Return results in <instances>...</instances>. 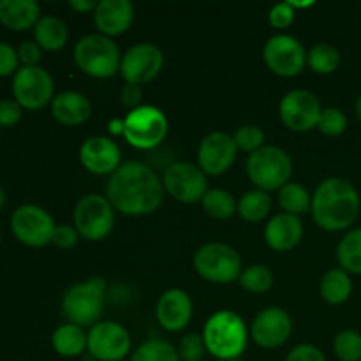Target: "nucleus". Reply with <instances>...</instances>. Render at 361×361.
Masks as SVG:
<instances>
[{
    "label": "nucleus",
    "instance_id": "36",
    "mask_svg": "<svg viewBox=\"0 0 361 361\" xmlns=\"http://www.w3.org/2000/svg\"><path fill=\"white\" fill-rule=\"evenodd\" d=\"M345 127H348V116L344 115V111H341L338 108H326L321 111L319 120H317V129L323 134L331 137L341 136Z\"/></svg>",
    "mask_w": 361,
    "mask_h": 361
},
{
    "label": "nucleus",
    "instance_id": "43",
    "mask_svg": "<svg viewBox=\"0 0 361 361\" xmlns=\"http://www.w3.org/2000/svg\"><path fill=\"white\" fill-rule=\"evenodd\" d=\"M42 56V48L35 41L21 42L18 48V59L23 63V67H35L39 66Z\"/></svg>",
    "mask_w": 361,
    "mask_h": 361
},
{
    "label": "nucleus",
    "instance_id": "44",
    "mask_svg": "<svg viewBox=\"0 0 361 361\" xmlns=\"http://www.w3.org/2000/svg\"><path fill=\"white\" fill-rule=\"evenodd\" d=\"M286 361H326L323 351L317 349L316 345L310 344H300L288 355Z\"/></svg>",
    "mask_w": 361,
    "mask_h": 361
},
{
    "label": "nucleus",
    "instance_id": "40",
    "mask_svg": "<svg viewBox=\"0 0 361 361\" xmlns=\"http://www.w3.org/2000/svg\"><path fill=\"white\" fill-rule=\"evenodd\" d=\"M23 108L14 99L0 101V129L2 127H14L21 120Z\"/></svg>",
    "mask_w": 361,
    "mask_h": 361
},
{
    "label": "nucleus",
    "instance_id": "16",
    "mask_svg": "<svg viewBox=\"0 0 361 361\" xmlns=\"http://www.w3.org/2000/svg\"><path fill=\"white\" fill-rule=\"evenodd\" d=\"M281 118L291 130L305 133L317 127L321 104L316 95L309 90H291L281 101Z\"/></svg>",
    "mask_w": 361,
    "mask_h": 361
},
{
    "label": "nucleus",
    "instance_id": "39",
    "mask_svg": "<svg viewBox=\"0 0 361 361\" xmlns=\"http://www.w3.org/2000/svg\"><path fill=\"white\" fill-rule=\"evenodd\" d=\"M20 59H18V49L7 42L0 41V78L14 76L18 73Z\"/></svg>",
    "mask_w": 361,
    "mask_h": 361
},
{
    "label": "nucleus",
    "instance_id": "48",
    "mask_svg": "<svg viewBox=\"0 0 361 361\" xmlns=\"http://www.w3.org/2000/svg\"><path fill=\"white\" fill-rule=\"evenodd\" d=\"M356 115H358V118L361 120V94L358 95V99H356Z\"/></svg>",
    "mask_w": 361,
    "mask_h": 361
},
{
    "label": "nucleus",
    "instance_id": "6",
    "mask_svg": "<svg viewBox=\"0 0 361 361\" xmlns=\"http://www.w3.org/2000/svg\"><path fill=\"white\" fill-rule=\"evenodd\" d=\"M247 175L259 190H281L293 176V161L282 148L267 145L247 159Z\"/></svg>",
    "mask_w": 361,
    "mask_h": 361
},
{
    "label": "nucleus",
    "instance_id": "14",
    "mask_svg": "<svg viewBox=\"0 0 361 361\" xmlns=\"http://www.w3.org/2000/svg\"><path fill=\"white\" fill-rule=\"evenodd\" d=\"M88 353L97 361H122L130 353V335L115 321H102L88 334Z\"/></svg>",
    "mask_w": 361,
    "mask_h": 361
},
{
    "label": "nucleus",
    "instance_id": "10",
    "mask_svg": "<svg viewBox=\"0 0 361 361\" xmlns=\"http://www.w3.org/2000/svg\"><path fill=\"white\" fill-rule=\"evenodd\" d=\"M53 83L51 74L41 66L20 67L13 76V95L14 101L23 109H41L53 101Z\"/></svg>",
    "mask_w": 361,
    "mask_h": 361
},
{
    "label": "nucleus",
    "instance_id": "26",
    "mask_svg": "<svg viewBox=\"0 0 361 361\" xmlns=\"http://www.w3.org/2000/svg\"><path fill=\"white\" fill-rule=\"evenodd\" d=\"M88 335L85 334L83 328L76 324H62L56 328L51 335V345L55 353L63 358H76L87 349Z\"/></svg>",
    "mask_w": 361,
    "mask_h": 361
},
{
    "label": "nucleus",
    "instance_id": "17",
    "mask_svg": "<svg viewBox=\"0 0 361 361\" xmlns=\"http://www.w3.org/2000/svg\"><path fill=\"white\" fill-rule=\"evenodd\" d=\"M236 148L233 136L221 133H210L203 137L197 150V166L204 175L219 176L228 171L236 161Z\"/></svg>",
    "mask_w": 361,
    "mask_h": 361
},
{
    "label": "nucleus",
    "instance_id": "41",
    "mask_svg": "<svg viewBox=\"0 0 361 361\" xmlns=\"http://www.w3.org/2000/svg\"><path fill=\"white\" fill-rule=\"evenodd\" d=\"M295 7L291 6L289 2L284 4H277V6L271 7L270 11V23L274 25L275 28H288L289 25L295 21Z\"/></svg>",
    "mask_w": 361,
    "mask_h": 361
},
{
    "label": "nucleus",
    "instance_id": "11",
    "mask_svg": "<svg viewBox=\"0 0 361 361\" xmlns=\"http://www.w3.org/2000/svg\"><path fill=\"white\" fill-rule=\"evenodd\" d=\"M55 228L51 215L37 204L18 207L11 215L13 235L27 247H44L51 243Z\"/></svg>",
    "mask_w": 361,
    "mask_h": 361
},
{
    "label": "nucleus",
    "instance_id": "28",
    "mask_svg": "<svg viewBox=\"0 0 361 361\" xmlns=\"http://www.w3.org/2000/svg\"><path fill=\"white\" fill-rule=\"evenodd\" d=\"M337 259L342 270L361 275V228L351 229L337 247Z\"/></svg>",
    "mask_w": 361,
    "mask_h": 361
},
{
    "label": "nucleus",
    "instance_id": "23",
    "mask_svg": "<svg viewBox=\"0 0 361 361\" xmlns=\"http://www.w3.org/2000/svg\"><path fill=\"white\" fill-rule=\"evenodd\" d=\"M51 115L62 126L76 127L92 115V104L80 92H62L51 101Z\"/></svg>",
    "mask_w": 361,
    "mask_h": 361
},
{
    "label": "nucleus",
    "instance_id": "8",
    "mask_svg": "<svg viewBox=\"0 0 361 361\" xmlns=\"http://www.w3.org/2000/svg\"><path fill=\"white\" fill-rule=\"evenodd\" d=\"M169 123L164 113L155 106H140L123 120V136L140 150L159 147L168 136Z\"/></svg>",
    "mask_w": 361,
    "mask_h": 361
},
{
    "label": "nucleus",
    "instance_id": "2",
    "mask_svg": "<svg viewBox=\"0 0 361 361\" xmlns=\"http://www.w3.org/2000/svg\"><path fill=\"white\" fill-rule=\"evenodd\" d=\"M361 201L356 187L349 180L326 178L317 185L312 196V215L319 228L326 231H344L360 215Z\"/></svg>",
    "mask_w": 361,
    "mask_h": 361
},
{
    "label": "nucleus",
    "instance_id": "18",
    "mask_svg": "<svg viewBox=\"0 0 361 361\" xmlns=\"http://www.w3.org/2000/svg\"><path fill=\"white\" fill-rule=\"evenodd\" d=\"M293 331V321L281 307H267L252 323V338L263 349H277L288 342Z\"/></svg>",
    "mask_w": 361,
    "mask_h": 361
},
{
    "label": "nucleus",
    "instance_id": "49",
    "mask_svg": "<svg viewBox=\"0 0 361 361\" xmlns=\"http://www.w3.org/2000/svg\"><path fill=\"white\" fill-rule=\"evenodd\" d=\"M231 361H238V360H231Z\"/></svg>",
    "mask_w": 361,
    "mask_h": 361
},
{
    "label": "nucleus",
    "instance_id": "29",
    "mask_svg": "<svg viewBox=\"0 0 361 361\" xmlns=\"http://www.w3.org/2000/svg\"><path fill=\"white\" fill-rule=\"evenodd\" d=\"M279 204L286 214L302 215L312 208V196L302 183L289 182L279 190Z\"/></svg>",
    "mask_w": 361,
    "mask_h": 361
},
{
    "label": "nucleus",
    "instance_id": "25",
    "mask_svg": "<svg viewBox=\"0 0 361 361\" xmlns=\"http://www.w3.org/2000/svg\"><path fill=\"white\" fill-rule=\"evenodd\" d=\"M34 41L46 51H59L69 41V28L60 18L41 16L34 27Z\"/></svg>",
    "mask_w": 361,
    "mask_h": 361
},
{
    "label": "nucleus",
    "instance_id": "15",
    "mask_svg": "<svg viewBox=\"0 0 361 361\" xmlns=\"http://www.w3.org/2000/svg\"><path fill=\"white\" fill-rule=\"evenodd\" d=\"M164 66V55L157 46L140 42L126 51L120 63V74L127 83L143 85L154 80Z\"/></svg>",
    "mask_w": 361,
    "mask_h": 361
},
{
    "label": "nucleus",
    "instance_id": "32",
    "mask_svg": "<svg viewBox=\"0 0 361 361\" xmlns=\"http://www.w3.org/2000/svg\"><path fill=\"white\" fill-rule=\"evenodd\" d=\"M307 63L317 74H331L341 66V53L330 42H319L312 46L307 55Z\"/></svg>",
    "mask_w": 361,
    "mask_h": 361
},
{
    "label": "nucleus",
    "instance_id": "33",
    "mask_svg": "<svg viewBox=\"0 0 361 361\" xmlns=\"http://www.w3.org/2000/svg\"><path fill=\"white\" fill-rule=\"evenodd\" d=\"M129 361H182L178 349L173 348L162 338H148L136 351Z\"/></svg>",
    "mask_w": 361,
    "mask_h": 361
},
{
    "label": "nucleus",
    "instance_id": "24",
    "mask_svg": "<svg viewBox=\"0 0 361 361\" xmlns=\"http://www.w3.org/2000/svg\"><path fill=\"white\" fill-rule=\"evenodd\" d=\"M41 20V6L35 0H0V23L14 32H25Z\"/></svg>",
    "mask_w": 361,
    "mask_h": 361
},
{
    "label": "nucleus",
    "instance_id": "4",
    "mask_svg": "<svg viewBox=\"0 0 361 361\" xmlns=\"http://www.w3.org/2000/svg\"><path fill=\"white\" fill-rule=\"evenodd\" d=\"M106 282L102 277H92L71 286L62 298V314L71 324L94 326L102 314Z\"/></svg>",
    "mask_w": 361,
    "mask_h": 361
},
{
    "label": "nucleus",
    "instance_id": "22",
    "mask_svg": "<svg viewBox=\"0 0 361 361\" xmlns=\"http://www.w3.org/2000/svg\"><path fill=\"white\" fill-rule=\"evenodd\" d=\"M303 236V226L298 215L281 212L268 221L264 228V240L268 245L279 252L295 249Z\"/></svg>",
    "mask_w": 361,
    "mask_h": 361
},
{
    "label": "nucleus",
    "instance_id": "38",
    "mask_svg": "<svg viewBox=\"0 0 361 361\" xmlns=\"http://www.w3.org/2000/svg\"><path fill=\"white\" fill-rule=\"evenodd\" d=\"M207 353V345L201 335L197 334H187L183 335L182 341L178 344V355L180 360L183 361H200L203 355Z\"/></svg>",
    "mask_w": 361,
    "mask_h": 361
},
{
    "label": "nucleus",
    "instance_id": "46",
    "mask_svg": "<svg viewBox=\"0 0 361 361\" xmlns=\"http://www.w3.org/2000/svg\"><path fill=\"white\" fill-rule=\"evenodd\" d=\"M97 4L95 0H71L69 6L78 13H94Z\"/></svg>",
    "mask_w": 361,
    "mask_h": 361
},
{
    "label": "nucleus",
    "instance_id": "45",
    "mask_svg": "<svg viewBox=\"0 0 361 361\" xmlns=\"http://www.w3.org/2000/svg\"><path fill=\"white\" fill-rule=\"evenodd\" d=\"M120 101L126 108H129L130 111L133 109H137L141 106V101H143V90H141V85L134 83H126L123 88L120 90Z\"/></svg>",
    "mask_w": 361,
    "mask_h": 361
},
{
    "label": "nucleus",
    "instance_id": "42",
    "mask_svg": "<svg viewBox=\"0 0 361 361\" xmlns=\"http://www.w3.org/2000/svg\"><path fill=\"white\" fill-rule=\"evenodd\" d=\"M78 240H80V233L76 231V228L67 224H60L55 228L51 242L55 243L59 249H73L78 243Z\"/></svg>",
    "mask_w": 361,
    "mask_h": 361
},
{
    "label": "nucleus",
    "instance_id": "1",
    "mask_svg": "<svg viewBox=\"0 0 361 361\" xmlns=\"http://www.w3.org/2000/svg\"><path fill=\"white\" fill-rule=\"evenodd\" d=\"M164 185L147 164L129 161L108 182V200L116 212L130 217L154 214L164 200Z\"/></svg>",
    "mask_w": 361,
    "mask_h": 361
},
{
    "label": "nucleus",
    "instance_id": "9",
    "mask_svg": "<svg viewBox=\"0 0 361 361\" xmlns=\"http://www.w3.org/2000/svg\"><path fill=\"white\" fill-rule=\"evenodd\" d=\"M115 224V208L101 194H87L74 208V228L90 242L104 240Z\"/></svg>",
    "mask_w": 361,
    "mask_h": 361
},
{
    "label": "nucleus",
    "instance_id": "21",
    "mask_svg": "<svg viewBox=\"0 0 361 361\" xmlns=\"http://www.w3.org/2000/svg\"><path fill=\"white\" fill-rule=\"evenodd\" d=\"M134 20V6L129 0H101L94 11V23L102 35L115 37L129 30Z\"/></svg>",
    "mask_w": 361,
    "mask_h": 361
},
{
    "label": "nucleus",
    "instance_id": "20",
    "mask_svg": "<svg viewBox=\"0 0 361 361\" xmlns=\"http://www.w3.org/2000/svg\"><path fill=\"white\" fill-rule=\"evenodd\" d=\"M157 321L164 330L180 331L190 323L192 317V302L190 296L182 289H169L157 302Z\"/></svg>",
    "mask_w": 361,
    "mask_h": 361
},
{
    "label": "nucleus",
    "instance_id": "37",
    "mask_svg": "<svg viewBox=\"0 0 361 361\" xmlns=\"http://www.w3.org/2000/svg\"><path fill=\"white\" fill-rule=\"evenodd\" d=\"M233 141H235L238 150L254 154L256 150L263 148L264 133L263 129L257 126H242L240 129L235 130V134H233Z\"/></svg>",
    "mask_w": 361,
    "mask_h": 361
},
{
    "label": "nucleus",
    "instance_id": "19",
    "mask_svg": "<svg viewBox=\"0 0 361 361\" xmlns=\"http://www.w3.org/2000/svg\"><path fill=\"white\" fill-rule=\"evenodd\" d=\"M81 164L94 175H113L120 168V148L106 136L88 137L80 150Z\"/></svg>",
    "mask_w": 361,
    "mask_h": 361
},
{
    "label": "nucleus",
    "instance_id": "3",
    "mask_svg": "<svg viewBox=\"0 0 361 361\" xmlns=\"http://www.w3.org/2000/svg\"><path fill=\"white\" fill-rule=\"evenodd\" d=\"M203 341L207 351L217 360H238L247 349V326L238 314L219 310L204 324Z\"/></svg>",
    "mask_w": 361,
    "mask_h": 361
},
{
    "label": "nucleus",
    "instance_id": "7",
    "mask_svg": "<svg viewBox=\"0 0 361 361\" xmlns=\"http://www.w3.org/2000/svg\"><path fill=\"white\" fill-rule=\"evenodd\" d=\"M194 268L197 274L214 284H231L242 275V257L233 247L212 242L194 254Z\"/></svg>",
    "mask_w": 361,
    "mask_h": 361
},
{
    "label": "nucleus",
    "instance_id": "5",
    "mask_svg": "<svg viewBox=\"0 0 361 361\" xmlns=\"http://www.w3.org/2000/svg\"><path fill=\"white\" fill-rule=\"evenodd\" d=\"M74 62L92 78H111L120 71L122 55L111 37L88 34L74 46Z\"/></svg>",
    "mask_w": 361,
    "mask_h": 361
},
{
    "label": "nucleus",
    "instance_id": "31",
    "mask_svg": "<svg viewBox=\"0 0 361 361\" xmlns=\"http://www.w3.org/2000/svg\"><path fill=\"white\" fill-rule=\"evenodd\" d=\"M201 203H203V210L210 217L221 219V221L233 217L236 214V210H238V203H236L235 196L224 189L207 190Z\"/></svg>",
    "mask_w": 361,
    "mask_h": 361
},
{
    "label": "nucleus",
    "instance_id": "30",
    "mask_svg": "<svg viewBox=\"0 0 361 361\" xmlns=\"http://www.w3.org/2000/svg\"><path fill=\"white\" fill-rule=\"evenodd\" d=\"M271 200L264 190H249L238 201V214L247 222H261L270 214Z\"/></svg>",
    "mask_w": 361,
    "mask_h": 361
},
{
    "label": "nucleus",
    "instance_id": "34",
    "mask_svg": "<svg viewBox=\"0 0 361 361\" xmlns=\"http://www.w3.org/2000/svg\"><path fill=\"white\" fill-rule=\"evenodd\" d=\"M240 286L252 295H263L274 284V274L264 264H250L238 279Z\"/></svg>",
    "mask_w": 361,
    "mask_h": 361
},
{
    "label": "nucleus",
    "instance_id": "13",
    "mask_svg": "<svg viewBox=\"0 0 361 361\" xmlns=\"http://www.w3.org/2000/svg\"><path fill=\"white\" fill-rule=\"evenodd\" d=\"M164 190L176 201L196 203L207 194V175L192 162H173L162 176Z\"/></svg>",
    "mask_w": 361,
    "mask_h": 361
},
{
    "label": "nucleus",
    "instance_id": "47",
    "mask_svg": "<svg viewBox=\"0 0 361 361\" xmlns=\"http://www.w3.org/2000/svg\"><path fill=\"white\" fill-rule=\"evenodd\" d=\"M4 204H6V192H4L2 185H0V212L4 210Z\"/></svg>",
    "mask_w": 361,
    "mask_h": 361
},
{
    "label": "nucleus",
    "instance_id": "12",
    "mask_svg": "<svg viewBox=\"0 0 361 361\" xmlns=\"http://www.w3.org/2000/svg\"><path fill=\"white\" fill-rule=\"evenodd\" d=\"M263 56L271 73L284 78L298 76L307 66V51L293 35L279 34L267 41Z\"/></svg>",
    "mask_w": 361,
    "mask_h": 361
},
{
    "label": "nucleus",
    "instance_id": "27",
    "mask_svg": "<svg viewBox=\"0 0 361 361\" xmlns=\"http://www.w3.org/2000/svg\"><path fill=\"white\" fill-rule=\"evenodd\" d=\"M321 296L324 302L330 305H342L349 300L353 293V281L351 275L342 268H334L326 271L324 277L321 279Z\"/></svg>",
    "mask_w": 361,
    "mask_h": 361
},
{
    "label": "nucleus",
    "instance_id": "35",
    "mask_svg": "<svg viewBox=\"0 0 361 361\" xmlns=\"http://www.w3.org/2000/svg\"><path fill=\"white\" fill-rule=\"evenodd\" d=\"M334 353L341 361H361V334L344 330L335 337Z\"/></svg>",
    "mask_w": 361,
    "mask_h": 361
}]
</instances>
